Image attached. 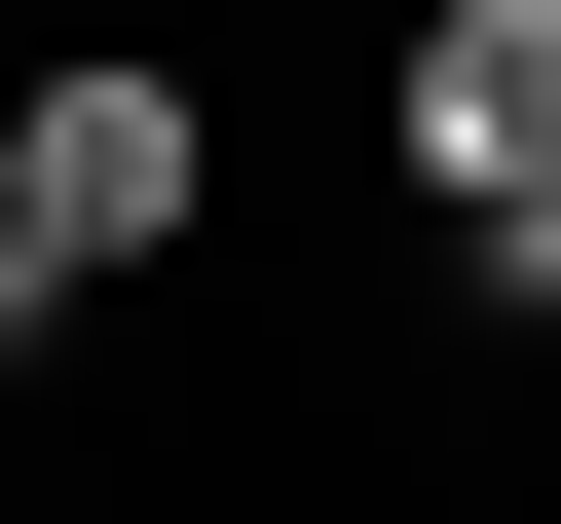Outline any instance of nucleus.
<instances>
[{
  "label": "nucleus",
  "instance_id": "1",
  "mask_svg": "<svg viewBox=\"0 0 561 524\" xmlns=\"http://www.w3.org/2000/svg\"><path fill=\"white\" fill-rule=\"evenodd\" d=\"M187 225H225V38H38L0 76V262L38 300H150Z\"/></svg>",
  "mask_w": 561,
  "mask_h": 524
},
{
  "label": "nucleus",
  "instance_id": "2",
  "mask_svg": "<svg viewBox=\"0 0 561 524\" xmlns=\"http://www.w3.org/2000/svg\"><path fill=\"white\" fill-rule=\"evenodd\" d=\"M375 187H412V225L561 187V0H412V38H375Z\"/></svg>",
  "mask_w": 561,
  "mask_h": 524
},
{
  "label": "nucleus",
  "instance_id": "3",
  "mask_svg": "<svg viewBox=\"0 0 561 524\" xmlns=\"http://www.w3.org/2000/svg\"><path fill=\"white\" fill-rule=\"evenodd\" d=\"M412 262H449V338H524V375H561V187H486V225H412Z\"/></svg>",
  "mask_w": 561,
  "mask_h": 524
}]
</instances>
